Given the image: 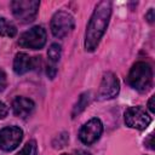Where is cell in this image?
<instances>
[{
    "label": "cell",
    "instance_id": "cell-1",
    "mask_svg": "<svg viewBox=\"0 0 155 155\" xmlns=\"http://www.w3.org/2000/svg\"><path fill=\"white\" fill-rule=\"evenodd\" d=\"M111 16V2L103 0L97 4L90 18L85 33V50L92 52L97 48L105 29L109 24Z\"/></svg>",
    "mask_w": 155,
    "mask_h": 155
},
{
    "label": "cell",
    "instance_id": "cell-2",
    "mask_svg": "<svg viewBox=\"0 0 155 155\" xmlns=\"http://www.w3.org/2000/svg\"><path fill=\"white\" fill-rule=\"evenodd\" d=\"M127 84L138 92H147L153 85L151 65L143 61L136 62L127 75Z\"/></svg>",
    "mask_w": 155,
    "mask_h": 155
},
{
    "label": "cell",
    "instance_id": "cell-3",
    "mask_svg": "<svg viewBox=\"0 0 155 155\" xmlns=\"http://www.w3.org/2000/svg\"><path fill=\"white\" fill-rule=\"evenodd\" d=\"M40 1L38 0H13L11 1L12 15L21 23H29L36 18Z\"/></svg>",
    "mask_w": 155,
    "mask_h": 155
},
{
    "label": "cell",
    "instance_id": "cell-4",
    "mask_svg": "<svg viewBox=\"0 0 155 155\" xmlns=\"http://www.w3.org/2000/svg\"><path fill=\"white\" fill-rule=\"evenodd\" d=\"M75 25L74 17L67 11H57L51 19V31L54 38L63 39L67 36Z\"/></svg>",
    "mask_w": 155,
    "mask_h": 155
},
{
    "label": "cell",
    "instance_id": "cell-5",
    "mask_svg": "<svg viewBox=\"0 0 155 155\" xmlns=\"http://www.w3.org/2000/svg\"><path fill=\"white\" fill-rule=\"evenodd\" d=\"M46 39H47L46 30L40 25H35V27L30 28L29 30L24 31L19 36L18 44H19V46H22L24 48L40 50L45 46Z\"/></svg>",
    "mask_w": 155,
    "mask_h": 155
},
{
    "label": "cell",
    "instance_id": "cell-6",
    "mask_svg": "<svg viewBox=\"0 0 155 155\" xmlns=\"http://www.w3.org/2000/svg\"><path fill=\"white\" fill-rule=\"evenodd\" d=\"M120 92V82L117 76L113 71H107L103 74L97 98L99 101H108L115 98Z\"/></svg>",
    "mask_w": 155,
    "mask_h": 155
},
{
    "label": "cell",
    "instance_id": "cell-7",
    "mask_svg": "<svg viewBox=\"0 0 155 155\" xmlns=\"http://www.w3.org/2000/svg\"><path fill=\"white\" fill-rule=\"evenodd\" d=\"M125 124L136 130H145L150 122H151V116L143 109L142 107H130L125 111Z\"/></svg>",
    "mask_w": 155,
    "mask_h": 155
},
{
    "label": "cell",
    "instance_id": "cell-8",
    "mask_svg": "<svg viewBox=\"0 0 155 155\" xmlns=\"http://www.w3.org/2000/svg\"><path fill=\"white\" fill-rule=\"evenodd\" d=\"M23 139V131L18 126H6L0 130V149L4 151L15 150Z\"/></svg>",
    "mask_w": 155,
    "mask_h": 155
},
{
    "label": "cell",
    "instance_id": "cell-9",
    "mask_svg": "<svg viewBox=\"0 0 155 155\" xmlns=\"http://www.w3.org/2000/svg\"><path fill=\"white\" fill-rule=\"evenodd\" d=\"M103 133V124L99 119L93 117L82 125L79 132V139L86 145L96 143Z\"/></svg>",
    "mask_w": 155,
    "mask_h": 155
},
{
    "label": "cell",
    "instance_id": "cell-10",
    "mask_svg": "<svg viewBox=\"0 0 155 155\" xmlns=\"http://www.w3.org/2000/svg\"><path fill=\"white\" fill-rule=\"evenodd\" d=\"M40 62V57H30L25 52H18L13 59V70L17 75H23L29 70L36 67V63Z\"/></svg>",
    "mask_w": 155,
    "mask_h": 155
},
{
    "label": "cell",
    "instance_id": "cell-11",
    "mask_svg": "<svg viewBox=\"0 0 155 155\" xmlns=\"http://www.w3.org/2000/svg\"><path fill=\"white\" fill-rule=\"evenodd\" d=\"M35 104L31 99L18 96L12 101V111L17 117L25 119L34 111Z\"/></svg>",
    "mask_w": 155,
    "mask_h": 155
},
{
    "label": "cell",
    "instance_id": "cell-12",
    "mask_svg": "<svg viewBox=\"0 0 155 155\" xmlns=\"http://www.w3.org/2000/svg\"><path fill=\"white\" fill-rule=\"evenodd\" d=\"M16 34H17L16 25L11 21L1 17L0 18V35L6 36V38H13L16 36Z\"/></svg>",
    "mask_w": 155,
    "mask_h": 155
},
{
    "label": "cell",
    "instance_id": "cell-13",
    "mask_svg": "<svg viewBox=\"0 0 155 155\" xmlns=\"http://www.w3.org/2000/svg\"><path fill=\"white\" fill-rule=\"evenodd\" d=\"M90 96H91L90 92H84V93L80 94V97H79L78 102L75 103V105H74V108H73V111H71V116H73V117H75L76 115H79L81 111L85 110V108H86V107L88 105V103H90V99H91Z\"/></svg>",
    "mask_w": 155,
    "mask_h": 155
},
{
    "label": "cell",
    "instance_id": "cell-14",
    "mask_svg": "<svg viewBox=\"0 0 155 155\" xmlns=\"http://www.w3.org/2000/svg\"><path fill=\"white\" fill-rule=\"evenodd\" d=\"M61 54H62L61 45H58L57 42L51 44L50 47H48V50H47V58L52 63V65H54L61 59Z\"/></svg>",
    "mask_w": 155,
    "mask_h": 155
},
{
    "label": "cell",
    "instance_id": "cell-15",
    "mask_svg": "<svg viewBox=\"0 0 155 155\" xmlns=\"http://www.w3.org/2000/svg\"><path fill=\"white\" fill-rule=\"evenodd\" d=\"M16 155H36V142L29 140Z\"/></svg>",
    "mask_w": 155,
    "mask_h": 155
},
{
    "label": "cell",
    "instance_id": "cell-16",
    "mask_svg": "<svg viewBox=\"0 0 155 155\" xmlns=\"http://www.w3.org/2000/svg\"><path fill=\"white\" fill-rule=\"evenodd\" d=\"M57 140H58L57 143H53V147L61 149V148L65 147V144H67L68 140H69V137H68L67 133H62V134H59V136L57 137Z\"/></svg>",
    "mask_w": 155,
    "mask_h": 155
},
{
    "label": "cell",
    "instance_id": "cell-17",
    "mask_svg": "<svg viewBox=\"0 0 155 155\" xmlns=\"http://www.w3.org/2000/svg\"><path fill=\"white\" fill-rule=\"evenodd\" d=\"M6 87H7V76L5 70L0 68V92L5 91Z\"/></svg>",
    "mask_w": 155,
    "mask_h": 155
},
{
    "label": "cell",
    "instance_id": "cell-18",
    "mask_svg": "<svg viewBox=\"0 0 155 155\" xmlns=\"http://www.w3.org/2000/svg\"><path fill=\"white\" fill-rule=\"evenodd\" d=\"M7 114H8V108H7V105H6L4 102L0 101V120L5 119V117L7 116Z\"/></svg>",
    "mask_w": 155,
    "mask_h": 155
},
{
    "label": "cell",
    "instance_id": "cell-19",
    "mask_svg": "<svg viewBox=\"0 0 155 155\" xmlns=\"http://www.w3.org/2000/svg\"><path fill=\"white\" fill-rule=\"evenodd\" d=\"M46 73H47V76L50 79H53L56 76V73H57V69L54 65H48L47 69H46Z\"/></svg>",
    "mask_w": 155,
    "mask_h": 155
},
{
    "label": "cell",
    "instance_id": "cell-20",
    "mask_svg": "<svg viewBox=\"0 0 155 155\" xmlns=\"http://www.w3.org/2000/svg\"><path fill=\"white\" fill-rule=\"evenodd\" d=\"M145 18H147V21H148L150 24L154 22V19H155V17H154V8H150V10L148 11V13L145 15Z\"/></svg>",
    "mask_w": 155,
    "mask_h": 155
},
{
    "label": "cell",
    "instance_id": "cell-21",
    "mask_svg": "<svg viewBox=\"0 0 155 155\" xmlns=\"http://www.w3.org/2000/svg\"><path fill=\"white\" fill-rule=\"evenodd\" d=\"M153 138H154V136H153V134H149L148 139H145V145H148L149 149H154V142H153Z\"/></svg>",
    "mask_w": 155,
    "mask_h": 155
},
{
    "label": "cell",
    "instance_id": "cell-22",
    "mask_svg": "<svg viewBox=\"0 0 155 155\" xmlns=\"http://www.w3.org/2000/svg\"><path fill=\"white\" fill-rule=\"evenodd\" d=\"M154 99H155V96H151L149 102H148V108L151 113H155V108H154Z\"/></svg>",
    "mask_w": 155,
    "mask_h": 155
},
{
    "label": "cell",
    "instance_id": "cell-23",
    "mask_svg": "<svg viewBox=\"0 0 155 155\" xmlns=\"http://www.w3.org/2000/svg\"><path fill=\"white\" fill-rule=\"evenodd\" d=\"M75 155H91V154H88V153H86L84 150H79V151L75 153Z\"/></svg>",
    "mask_w": 155,
    "mask_h": 155
},
{
    "label": "cell",
    "instance_id": "cell-24",
    "mask_svg": "<svg viewBox=\"0 0 155 155\" xmlns=\"http://www.w3.org/2000/svg\"><path fill=\"white\" fill-rule=\"evenodd\" d=\"M61 155H70V154H67V153H63V154H61Z\"/></svg>",
    "mask_w": 155,
    "mask_h": 155
}]
</instances>
